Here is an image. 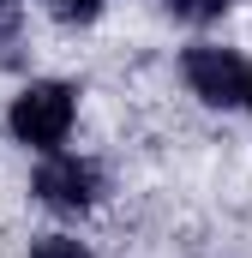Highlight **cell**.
<instances>
[{
  "instance_id": "obj_4",
  "label": "cell",
  "mask_w": 252,
  "mask_h": 258,
  "mask_svg": "<svg viewBox=\"0 0 252 258\" xmlns=\"http://www.w3.org/2000/svg\"><path fill=\"white\" fill-rule=\"evenodd\" d=\"M36 258H84V252H78V240H66V234H48V240H36Z\"/></svg>"
},
{
  "instance_id": "obj_6",
  "label": "cell",
  "mask_w": 252,
  "mask_h": 258,
  "mask_svg": "<svg viewBox=\"0 0 252 258\" xmlns=\"http://www.w3.org/2000/svg\"><path fill=\"white\" fill-rule=\"evenodd\" d=\"M18 30V0H0V36Z\"/></svg>"
},
{
  "instance_id": "obj_7",
  "label": "cell",
  "mask_w": 252,
  "mask_h": 258,
  "mask_svg": "<svg viewBox=\"0 0 252 258\" xmlns=\"http://www.w3.org/2000/svg\"><path fill=\"white\" fill-rule=\"evenodd\" d=\"M246 102H252V72H246Z\"/></svg>"
},
{
  "instance_id": "obj_1",
  "label": "cell",
  "mask_w": 252,
  "mask_h": 258,
  "mask_svg": "<svg viewBox=\"0 0 252 258\" xmlns=\"http://www.w3.org/2000/svg\"><path fill=\"white\" fill-rule=\"evenodd\" d=\"M66 126H72V90L66 84H30L18 102H12V132L24 144H60Z\"/></svg>"
},
{
  "instance_id": "obj_5",
  "label": "cell",
  "mask_w": 252,
  "mask_h": 258,
  "mask_svg": "<svg viewBox=\"0 0 252 258\" xmlns=\"http://www.w3.org/2000/svg\"><path fill=\"white\" fill-rule=\"evenodd\" d=\"M96 6H102V0H54L60 18H96Z\"/></svg>"
},
{
  "instance_id": "obj_2",
  "label": "cell",
  "mask_w": 252,
  "mask_h": 258,
  "mask_svg": "<svg viewBox=\"0 0 252 258\" xmlns=\"http://www.w3.org/2000/svg\"><path fill=\"white\" fill-rule=\"evenodd\" d=\"M186 84L210 108H234V102H246V60L234 48H192L186 54Z\"/></svg>"
},
{
  "instance_id": "obj_3",
  "label": "cell",
  "mask_w": 252,
  "mask_h": 258,
  "mask_svg": "<svg viewBox=\"0 0 252 258\" xmlns=\"http://www.w3.org/2000/svg\"><path fill=\"white\" fill-rule=\"evenodd\" d=\"M36 192L48 198V204H60V210H84L96 198V168L90 162H72V156H54L36 174Z\"/></svg>"
}]
</instances>
